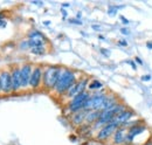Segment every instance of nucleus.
Masks as SVG:
<instances>
[{
	"label": "nucleus",
	"instance_id": "f257e3e1",
	"mask_svg": "<svg viewBox=\"0 0 152 145\" xmlns=\"http://www.w3.org/2000/svg\"><path fill=\"white\" fill-rule=\"evenodd\" d=\"M76 83V74L69 68H62V72L58 77L56 86L53 90L56 95H64Z\"/></svg>",
	"mask_w": 152,
	"mask_h": 145
},
{
	"label": "nucleus",
	"instance_id": "f03ea898",
	"mask_svg": "<svg viewBox=\"0 0 152 145\" xmlns=\"http://www.w3.org/2000/svg\"><path fill=\"white\" fill-rule=\"evenodd\" d=\"M61 72H62V67H58V66L46 67L43 69V76H42L43 88L47 89V90H53L56 86Z\"/></svg>",
	"mask_w": 152,
	"mask_h": 145
},
{
	"label": "nucleus",
	"instance_id": "7ed1b4c3",
	"mask_svg": "<svg viewBox=\"0 0 152 145\" xmlns=\"http://www.w3.org/2000/svg\"><path fill=\"white\" fill-rule=\"evenodd\" d=\"M107 97H108V95L105 92H103V91L90 95V97L88 98L83 110L84 111H90V110H99V111H102L103 104H104Z\"/></svg>",
	"mask_w": 152,
	"mask_h": 145
},
{
	"label": "nucleus",
	"instance_id": "20e7f679",
	"mask_svg": "<svg viewBox=\"0 0 152 145\" xmlns=\"http://www.w3.org/2000/svg\"><path fill=\"white\" fill-rule=\"evenodd\" d=\"M89 97H90V94L87 92V91H84V92H82V94H78L74 98H72V101L68 103V109H69V111L73 112V114H75V112H78V111L83 110Z\"/></svg>",
	"mask_w": 152,
	"mask_h": 145
},
{
	"label": "nucleus",
	"instance_id": "39448f33",
	"mask_svg": "<svg viewBox=\"0 0 152 145\" xmlns=\"http://www.w3.org/2000/svg\"><path fill=\"white\" fill-rule=\"evenodd\" d=\"M148 130V127L144 124V123H140V124H136L131 127L130 129H128V135H126V138H125V144L124 145H130L133 143L134 138L139 135H142L144 131Z\"/></svg>",
	"mask_w": 152,
	"mask_h": 145
},
{
	"label": "nucleus",
	"instance_id": "423d86ee",
	"mask_svg": "<svg viewBox=\"0 0 152 145\" xmlns=\"http://www.w3.org/2000/svg\"><path fill=\"white\" fill-rule=\"evenodd\" d=\"M88 84H89V83H88V78H87V77H84V78H82V80H80V81H76L75 84H74L69 90L67 91L66 97H67V98H74L78 94L84 92L86 89H87V87H88Z\"/></svg>",
	"mask_w": 152,
	"mask_h": 145
},
{
	"label": "nucleus",
	"instance_id": "0eeeda50",
	"mask_svg": "<svg viewBox=\"0 0 152 145\" xmlns=\"http://www.w3.org/2000/svg\"><path fill=\"white\" fill-rule=\"evenodd\" d=\"M118 127H118L116 123H114V122H110L109 124L104 125L102 129L98 130V132H97V135H96L97 141H107L109 137L114 136L115 131H116Z\"/></svg>",
	"mask_w": 152,
	"mask_h": 145
},
{
	"label": "nucleus",
	"instance_id": "6e6552de",
	"mask_svg": "<svg viewBox=\"0 0 152 145\" xmlns=\"http://www.w3.org/2000/svg\"><path fill=\"white\" fill-rule=\"evenodd\" d=\"M28 42H29V46L31 48L33 47H40V46H45L46 42H47V39L46 36L43 35L42 33H40L39 31L33 29L32 32H29L28 34Z\"/></svg>",
	"mask_w": 152,
	"mask_h": 145
},
{
	"label": "nucleus",
	"instance_id": "1a4fd4ad",
	"mask_svg": "<svg viewBox=\"0 0 152 145\" xmlns=\"http://www.w3.org/2000/svg\"><path fill=\"white\" fill-rule=\"evenodd\" d=\"M136 116V112L133 111L132 109H125L124 111H122L121 114H118L116 117H115L114 119H113V122L116 123L118 127H123L125 123H128V122H130L131 119H132L133 117Z\"/></svg>",
	"mask_w": 152,
	"mask_h": 145
},
{
	"label": "nucleus",
	"instance_id": "9d476101",
	"mask_svg": "<svg viewBox=\"0 0 152 145\" xmlns=\"http://www.w3.org/2000/svg\"><path fill=\"white\" fill-rule=\"evenodd\" d=\"M42 76H43V69L42 67L37 66L33 68V72H32V76H31V81H29V87L32 89H38L41 84V81H42Z\"/></svg>",
	"mask_w": 152,
	"mask_h": 145
},
{
	"label": "nucleus",
	"instance_id": "9b49d317",
	"mask_svg": "<svg viewBox=\"0 0 152 145\" xmlns=\"http://www.w3.org/2000/svg\"><path fill=\"white\" fill-rule=\"evenodd\" d=\"M0 81H1V89L2 92L8 94L12 92V76L11 72L8 70H2L0 72Z\"/></svg>",
	"mask_w": 152,
	"mask_h": 145
},
{
	"label": "nucleus",
	"instance_id": "f8f14e48",
	"mask_svg": "<svg viewBox=\"0 0 152 145\" xmlns=\"http://www.w3.org/2000/svg\"><path fill=\"white\" fill-rule=\"evenodd\" d=\"M32 72H33L32 64L26 63L21 67V87H22V89L29 87V81H31Z\"/></svg>",
	"mask_w": 152,
	"mask_h": 145
},
{
	"label": "nucleus",
	"instance_id": "ddd939ff",
	"mask_svg": "<svg viewBox=\"0 0 152 145\" xmlns=\"http://www.w3.org/2000/svg\"><path fill=\"white\" fill-rule=\"evenodd\" d=\"M11 76H12V90L17 92L20 89H22V87H21V68L14 67L11 72Z\"/></svg>",
	"mask_w": 152,
	"mask_h": 145
},
{
	"label": "nucleus",
	"instance_id": "4468645a",
	"mask_svg": "<svg viewBox=\"0 0 152 145\" xmlns=\"http://www.w3.org/2000/svg\"><path fill=\"white\" fill-rule=\"evenodd\" d=\"M128 135V129L124 127H119L114 133V139H113V144L114 145H123L125 144V138Z\"/></svg>",
	"mask_w": 152,
	"mask_h": 145
},
{
	"label": "nucleus",
	"instance_id": "2eb2a0df",
	"mask_svg": "<svg viewBox=\"0 0 152 145\" xmlns=\"http://www.w3.org/2000/svg\"><path fill=\"white\" fill-rule=\"evenodd\" d=\"M101 114H102V111H99V110H90V111H87L84 123H86L87 125L95 124L96 122L98 121V118H99Z\"/></svg>",
	"mask_w": 152,
	"mask_h": 145
},
{
	"label": "nucleus",
	"instance_id": "dca6fc26",
	"mask_svg": "<svg viewBox=\"0 0 152 145\" xmlns=\"http://www.w3.org/2000/svg\"><path fill=\"white\" fill-rule=\"evenodd\" d=\"M118 104V97L116 95H108L104 104H103V108H102V111L104 110H110V109L115 108L116 105Z\"/></svg>",
	"mask_w": 152,
	"mask_h": 145
},
{
	"label": "nucleus",
	"instance_id": "f3484780",
	"mask_svg": "<svg viewBox=\"0 0 152 145\" xmlns=\"http://www.w3.org/2000/svg\"><path fill=\"white\" fill-rule=\"evenodd\" d=\"M86 115H87V111L84 110H81L78 112L73 114V117H72V123L74 125H82L86 121Z\"/></svg>",
	"mask_w": 152,
	"mask_h": 145
},
{
	"label": "nucleus",
	"instance_id": "a211bd4d",
	"mask_svg": "<svg viewBox=\"0 0 152 145\" xmlns=\"http://www.w3.org/2000/svg\"><path fill=\"white\" fill-rule=\"evenodd\" d=\"M102 88H103V83L99 82V81H97V80L91 81V82L88 84V89H89V90H99V89H102Z\"/></svg>",
	"mask_w": 152,
	"mask_h": 145
},
{
	"label": "nucleus",
	"instance_id": "6ab92c4d",
	"mask_svg": "<svg viewBox=\"0 0 152 145\" xmlns=\"http://www.w3.org/2000/svg\"><path fill=\"white\" fill-rule=\"evenodd\" d=\"M31 52L35 55H43V54H46V48H45V46L33 47V48H31Z\"/></svg>",
	"mask_w": 152,
	"mask_h": 145
},
{
	"label": "nucleus",
	"instance_id": "aec40b11",
	"mask_svg": "<svg viewBox=\"0 0 152 145\" xmlns=\"http://www.w3.org/2000/svg\"><path fill=\"white\" fill-rule=\"evenodd\" d=\"M20 49H22V51H26V49H28V48H31V46H29V42H28V40H26V41H22L21 43H20Z\"/></svg>",
	"mask_w": 152,
	"mask_h": 145
},
{
	"label": "nucleus",
	"instance_id": "412c9836",
	"mask_svg": "<svg viewBox=\"0 0 152 145\" xmlns=\"http://www.w3.org/2000/svg\"><path fill=\"white\" fill-rule=\"evenodd\" d=\"M140 78H142L143 82H149V81L151 80V75H150V74H145V75H143Z\"/></svg>",
	"mask_w": 152,
	"mask_h": 145
},
{
	"label": "nucleus",
	"instance_id": "4be33fe9",
	"mask_svg": "<svg viewBox=\"0 0 152 145\" xmlns=\"http://www.w3.org/2000/svg\"><path fill=\"white\" fill-rule=\"evenodd\" d=\"M121 33H122L123 35H129V34H130V31H129V28H126V27H123V28L121 29Z\"/></svg>",
	"mask_w": 152,
	"mask_h": 145
},
{
	"label": "nucleus",
	"instance_id": "5701e85b",
	"mask_svg": "<svg viewBox=\"0 0 152 145\" xmlns=\"http://www.w3.org/2000/svg\"><path fill=\"white\" fill-rule=\"evenodd\" d=\"M131 67H132V69L133 70H137V64L134 63V61H132V60H129V61H126Z\"/></svg>",
	"mask_w": 152,
	"mask_h": 145
},
{
	"label": "nucleus",
	"instance_id": "b1692460",
	"mask_svg": "<svg viewBox=\"0 0 152 145\" xmlns=\"http://www.w3.org/2000/svg\"><path fill=\"white\" fill-rule=\"evenodd\" d=\"M69 22L70 23H75V25H82V21L81 20H77V19H70Z\"/></svg>",
	"mask_w": 152,
	"mask_h": 145
},
{
	"label": "nucleus",
	"instance_id": "393cba45",
	"mask_svg": "<svg viewBox=\"0 0 152 145\" xmlns=\"http://www.w3.org/2000/svg\"><path fill=\"white\" fill-rule=\"evenodd\" d=\"M121 19H122V22H123L124 25H128V23L130 22V21H129L128 19H126L125 17H124V15H121Z\"/></svg>",
	"mask_w": 152,
	"mask_h": 145
},
{
	"label": "nucleus",
	"instance_id": "a878e982",
	"mask_svg": "<svg viewBox=\"0 0 152 145\" xmlns=\"http://www.w3.org/2000/svg\"><path fill=\"white\" fill-rule=\"evenodd\" d=\"M134 62H137L138 64H143V61H142V59L139 56H136L134 57Z\"/></svg>",
	"mask_w": 152,
	"mask_h": 145
},
{
	"label": "nucleus",
	"instance_id": "bb28decb",
	"mask_svg": "<svg viewBox=\"0 0 152 145\" xmlns=\"http://www.w3.org/2000/svg\"><path fill=\"white\" fill-rule=\"evenodd\" d=\"M118 45L119 46H128V42L125 40H121V41H118Z\"/></svg>",
	"mask_w": 152,
	"mask_h": 145
},
{
	"label": "nucleus",
	"instance_id": "cd10ccee",
	"mask_svg": "<svg viewBox=\"0 0 152 145\" xmlns=\"http://www.w3.org/2000/svg\"><path fill=\"white\" fill-rule=\"evenodd\" d=\"M146 48L152 49V41H148V42H146Z\"/></svg>",
	"mask_w": 152,
	"mask_h": 145
},
{
	"label": "nucleus",
	"instance_id": "c85d7f7f",
	"mask_svg": "<svg viewBox=\"0 0 152 145\" xmlns=\"http://www.w3.org/2000/svg\"><path fill=\"white\" fill-rule=\"evenodd\" d=\"M93 28L95 31H101V26H97V25H93Z\"/></svg>",
	"mask_w": 152,
	"mask_h": 145
},
{
	"label": "nucleus",
	"instance_id": "c756f323",
	"mask_svg": "<svg viewBox=\"0 0 152 145\" xmlns=\"http://www.w3.org/2000/svg\"><path fill=\"white\" fill-rule=\"evenodd\" d=\"M144 145H152V139H150L149 142H146V143H145Z\"/></svg>",
	"mask_w": 152,
	"mask_h": 145
},
{
	"label": "nucleus",
	"instance_id": "7c9ffc66",
	"mask_svg": "<svg viewBox=\"0 0 152 145\" xmlns=\"http://www.w3.org/2000/svg\"><path fill=\"white\" fill-rule=\"evenodd\" d=\"M5 25H6V22H5V21H4V22H2V21H0V26H5Z\"/></svg>",
	"mask_w": 152,
	"mask_h": 145
},
{
	"label": "nucleus",
	"instance_id": "2f4dec72",
	"mask_svg": "<svg viewBox=\"0 0 152 145\" xmlns=\"http://www.w3.org/2000/svg\"><path fill=\"white\" fill-rule=\"evenodd\" d=\"M2 91V89H1V81H0V92Z\"/></svg>",
	"mask_w": 152,
	"mask_h": 145
}]
</instances>
